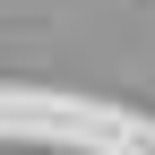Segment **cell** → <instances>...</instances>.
<instances>
[]
</instances>
